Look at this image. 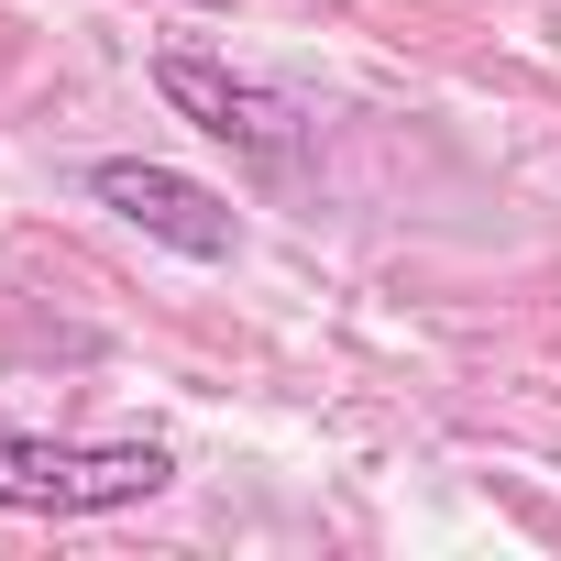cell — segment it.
Listing matches in <instances>:
<instances>
[{
  "instance_id": "2",
  "label": "cell",
  "mask_w": 561,
  "mask_h": 561,
  "mask_svg": "<svg viewBox=\"0 0 561 561\" xmlns=\"http://www.w3.org/2000/svg\"><path fill=\"white\" fill-rule=\"evenodd\" d=\"M89 198H100L111 220H133L144 242L187 253V264H231V253H242L231 198L198 187V176H176V165H154V154H100V165H89Z\"/></svg>"
},
{
  "instance_id": "4",
  "label": "cell",
  "mask_w": 561,
  "mask_h": 561,
  "mask_svg": "<svg viewBox=\"0 0 561 561\" xmlns=\"http://www.w3.org/2000/svg\"><path fill=\"white\" fill-rule=\"evenodd\" d=\"M209 12H220V0H209Z\"/></svg>"
},
{
  "instance_id": "3",
  "label": "cell",
  "mask_w": 561,
  "mask_h": 561,
  "mask_svg": "<svg viewBox=\"0 0 561 561\" xmlns=\"http://www.w3.org/2000/svg\"><path fill=\"white\" fill-rule=\"evenodd\" d=\"M154 89H165V111L176 122H198L209 144H231V154H253V165H287L298 154V100H275L264 78H242V67H220V56H154Z\"/></svg>"
},
{
  "instance_id": "1",
  "label": "cell",
  "mask_w": 561,
  "mask_h": 561,
  "mask_svg": "<svg viewBox=\"0 0 561 561\" xmlns=\"http://www.w3.org/2000/svg\"><path fill=\"white\" fill-rule=\"evenodd\" d=\"M176 484L165 440H45V430H0V506L12 517H122Z\"/></svg>"
}]
</instances>
